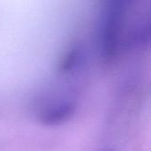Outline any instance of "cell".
I'll use <instances>...</instances> for the list:
<instances>
[{"label": "cell", "mask_w": 151, "mask_h": 151, "mask_svg": "<svg viewBox=\"0 0 151 151\" xmlns=\"http://www.w3.org/2000/svg\"><path fill=\"white\" fill-rule=\"evenodd\" d=\"M126 3L121 0L107 1L101 9L96 27V42L100 57L108 61L113 58L119 49Z\"/></svg>", "instance_id": "1"}, {"label": "cell", "mask_w": 151, "mask_h": 151, "mask_svg": "<svg viewBox=\"0 0 151 151\" xmlns=\"http://www.w3.org/2000/svg\"><path fill=\"white\" fill-rule=\"evenodd\" d=\"M75 108L76 104L72 98L59 97L50 99L41 106L38 118L41 122L48 126L60 125L72 117Z\"/></svg>", "instance_id": "2"}, {"label": "cell", "mask_w": 151, "mask_h": 151, "mask_svg": "<svg viewBox=\"0 0 151 151\" xmlns=\"http://www.w3.org/2000/svg\"><path fill=\"white\" fill-rule=\"evenodd\" d=\"M84 60V51L80 45L73 46L61 61L60 70L62 73H70L76 71Z\"/></svg>", "instance_id": "3"}]
</instances>
